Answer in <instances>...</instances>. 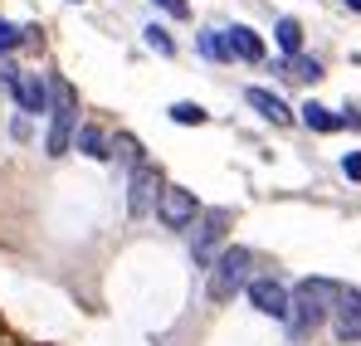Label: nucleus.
Here are the masks:
<instances>
[{"instance_id":"f257e3e1","label":"nucleus","mask_w":361,"mask_h":346,"mask_svg":"<svg viewBox=\"0 0 361 346\" xmlns=\"http://www.w3.org/2000/svg\"><path fill=\"white\" fill-rule=\"evenodd\" d=\"M337 292H342V283H332V278H302L288 292V342H312V332L332 317Z\"/></svg>"},{"instance_id":"f03ea898","label":"nucleus","mask_w":361,"mask_h":346,"mask_svg":"<svg viewBox=\"0 0 361 346\" xmlns=\"http://www.w3.org/2000/svg\"><path fill=\"white\" fill-rule=\"evenodd\" d=\"M205 273H210V278H205L210 302H235V297L249 288V278H254V249H244V244H225L220 259H215Z\"/></svg>"},{"instance_id":"7ed1b4c3","label":"nucleus","mask_w":361,"mask_h":346,"mask_svg":"<svg viewBox=\"0 0 361 346\" xmlns=\"http://www.w3.org/2000/svg\"><path fill=\"white\" fill-rule=\"evenodd\" d=\"M49 132H44V152L59 161L73 152V132H78V93H73V83H63V78H49Z\"/></svg>"},{"instance_id":"20e7f679","label":"nucleus","mask_w":361,"mask_h":346,"mask_svg":"<svg viewBox=\"0 0 361 346\" xmlns=\"http://www.w3.org/2000/svg\"><path fill=\"white\" fill-rule=\"evenodd\" d=\"M230 210L225 205H210V210H200V220L190 225V264L195 268H210L215 259H220V249H225V239H230Z\"/></svg>"},{"instance_id":"39448f33","label":"nucleus","mask_w":361,"mask_h":346,"mask_svg":"<svg viewBox=\"0 0 361 346\" xmlns=\"http://www.w3.org/2000/svg\"><path fill=\"white\" fill-rule=\"evenodd\" d=\"M157 195H161V171L152 161H137L127 171V215L132 220H147L157 210Z\"/></svg>"},{"instance_id":"423d86ee","label":"nucleus","mask_w":361,"mask_h":346,"mask_svg":"<svg viewBox=\"0 0 361 346\" xmlns=\"http://www.w3.org/2000/svg\"><path fill=\"white\" fill-rule=\"evenodd\" d=\"M166 230H190L195 220H200V200L185 190V185H161V195H157V210H152Z\"/></svg>"},{"instance_id":"0eeeda50","label":"nucleus","mask_w":361,"mask_h":346,"mask_svg":"<svg viewBox=\"0 0 361 346\" xmlns=\"http://www.w3.org/2000/svg\"><path fill=\"white\" fill-rule=\"evenodd\" d=\"M249 307L259 312V317H274V322H288V288L279 283V278H249Z\"/></svg>"},{"instance_id":"6e6552de","label":"nucleus","mask_w":361,"mask_h":346,"mask_svg":"<svg viewBox=\"0 0 361 346\" xmlns=\"http://www.w3.org/2000/svg\"><path fill=\"white\" fill-rule=\"evenodd\" d=\"M332 332H337V342H361V288L342 283L332 302Z\"/></svg>"},{"instance_id":"1a4fd4ad","label":"nucleus","mask_w":361,"mask_h":346,"mask_svg":"<svg viewBox=\"0 0 361 346\" xmlns=\"http://www.w3.org/2000/svg\"><path fill=\"white\" fill-rule=\"evenodd\" d=\"M10 98H15V108H20L25 117H39V113H49V98H54V93H49V78H39V73H20V83H15Z\"/></svg>"},{"instance_id":"9d476101","label":"nucleus","mask_w":361,"mask_h":346,"mask_svg":"<svg viewBox=\"0 0 361 346\" xmlns=\"http://www.w3.org/2000/svg\"><path fill=\"white\" fill-rule=\"evenodd\" d=\"M244 103L264 117V122H274V127H288V122H293V108H288L274 88H244Z\"/></svg>"},{"instance_id":"9b49d317","label":"nucleus","mask_w":361,"mask_h":346,"mask_svg":"<svg viewBox=\"0 0 361 346\" xmlns=\"http://www.w3.org/2000/svg\"><path fill=\"white\" fill-rule=\"evenodd\" d=\"M225 44H230V58H244V63H264V58H269L264 39H259L249 25H230V30H225Z\"/></svg>"},{"instance_id":"f8f14e48","label":"nucleus","mask_w":361,"mask_h":346,"mask_svg":"<svg viewBox=\"0 0 361 346\" xmlns=\"http://www.w3.org/2000/svg\"><path fill=\"white\" fill-rule=\"evenodd\" d=\"M73 147H78L88 161H113V137H108L103 127H93V122H78V132H73Z\"/></svg>"},{"instance_id":"ddd939ff","label":"nucleus","mask_w":361,"mask_h":346,"mask_svg":"<svg viewBox=\"0 0 361 346\" xmlns=\"http://www.w3.org/2000/svg\"><path fill=\"white\" fill-rule=\"evenodd\" d=\"M302 127H307V132H337V127H342V117L332 113V108H327V103H302Z\"/></svg>"},{"instance_id":"4468645a","label":"nucleus","mask_w":361,"mask_h":346,"mask_svg":"<svg viewBox=\"0 0 361 346\" xmlns=\"http://www.w3.org/2000/svg\"><path fill=\"white\" fill-rule=\"evenodd\" d=\"M274 39H279V49H283V58L302 54V25L293 20V15H283V20L274 25Z\"/></svg>"},{"instance_id":"2eb2a0df","label":"nucleus","mask_w":361,"mask_h":346,"mask_svg":"<svg viewBox=\"0 0 361 346\" xmlns=\"http://www.w3.org/2000/svg\"><path fill=\"white\" fill-rule=\"evenodd\" d=\"M195 49H200L205 58H215V63H230V44H225V30H200Z\"/></svg>"},{"instance_id":"dca6fc26","label":"nucleus","mask_w":361,"mask_h":346,"mask_svg":"<svg viewBox=\"0 0 361 346\" xmlns=\"http://www.w3.org/2000/svg\"><path fill=\"white\" fill-rule=\"evenodd\" d=\"M279 68H283V73H293V78H302V83H317V78H322V63H317V58H307V54L283 58Z\"/></svg>"},{"instance_id":"f3484780","label":"nucleus","mask_w":361,"mask_h":346,"mask_svg":"<svg viewBox=\"0 0 361 346\" xmlns=\"http://www.w3.org/2000/svg\"><path fill=\"white\" fill-rule=\"evenodd\" d=\"M113 156H122L127 166H137V161H147V152H142V142H137V137H127V132H118V137H113Z\"/></svg>"},{"instance_id":"a211bd4d","label":"nucleus","mask_w":361,"mask_h":346,"mask_svg":"<svg viewBox=\"0 0 361 346\" xmlns=\"http://www.w3.org/2000/svg\"><path fill=\"white\" fill-rule=\"evenodd\" d=\"M205 108H200V103H171V122H176V127H200V122H205Z\"/></svg>"},{"instance_id":"6ab92c4d","label":"nucleus","mask_w":361,"mask_h":346,"mask_svg":"<svg viewBox=\"0 0 361 346\" xmlns=\"http://www.w3.org/2000/svg\"><path fill=\"white\" fill-rule=\"evenodd\" d=\"M147 44H152L157 54H176V39H171L161 25H147Z\"/></svg>"},{"instance_id":"aec40b11","label":"nucleus","mask_w":361,"mask_h":346,"mask_svg":"<svg viewBox=\"0 0 361 346\" xmlns=\"http://www.w3.org/2000/svg\"><path fill=\"white\" fill-rule=\"evenodd\" d=\"M20 49V25H10V20H0V58L15 54Z\"/></svg>"},{"instance_id":"412c9836","label":"nucleus","mask_w":361,"mask_h":346,"mask_svg":"<svg viewBox=\"0 0 361 346\" xmlns=\"http://www.w3.org/2000/svg\"><path fill=\"white\" fill-rule=\"evenodd\" d=\"M15 83H20V63L5 54V58H0V88H10V93H15Z\"/></svg>"},{"instance_id":"4be33fe9","label":"nucleus","mask_w":361,"mask_h":346,"mask_svg":"<svg viewBox=\"0 0 361 346\" xmlns=\"http://www.w3.org/2000/svg\"><path fill=\"white\" fill-rule=\"evenodd\" d=\"M20 49H44V35H39V25H20Z\"/></svg>"},{"instance_id":"5701e85b","label":"nucleus","mask_w":361,"mask_h":346,"mask_svg":"<svg viewBox=\"0 0 361 346\" xmlns=\"http://www.w3.org/2000/svg\"><path fill=\"white\" fill-rule=\"evenodd\" d=\"M152 5H157V10H166L171 20H185V15H190V0H152Z\"/></svg>"},{"instance_id":"b1692460","label":"nucleus","mask_w":361,"mask_h":346,"mask_svg":"<svg viewBox=\"0 0 361 346\" xmlns=\"http://www.w3.org/2000/svg\"><path fill=\"white\" fill-rule=\"evenodd\" d=\"M10 137H15V142H30V137H35V127H30V117H25V113L10 122Z\"/></svg>"},{"instance_id":"393cba45","label":"nucleus","mask_w":361,"mask_h":346,"mask_svg":"<svg viewBox=\"0 0 361 346\" xmlns=\"http://www.w3.org/2000/svg\"><path fill=\"white\" fill-rule=\"evenodd\" d=\"M342 171H347V180H361V152H347L342 156Z\"/></svg>"},{"instance_id":"a878e982","label":"nucleus","mask_w":361,"mask_h":346,"mask_svg":"<svg viewBox=\"0 0 361 346\" xmlns=\"http://www.w3.org/2000/svg\"><path fill=\"white\" fill-rule=\"evenodd\" d=\"M347 10H361V0H347Z\"/></svg>"}]
</instances>
